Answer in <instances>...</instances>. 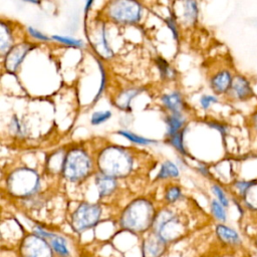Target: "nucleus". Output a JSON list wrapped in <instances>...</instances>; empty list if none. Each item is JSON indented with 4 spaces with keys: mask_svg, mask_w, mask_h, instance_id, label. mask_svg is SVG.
Segmentation results:
<instances>
[{
    "mask_svg": "<svg viewBox=\"0 0 257 257\" xmlns=\"http://www.w3.org/2000/svg\"><path fill=\"white\" fill-rule=\"evenodd\" d=\"M132 164V158L128 153L116 147L104 150L98 160L101 174L113 178L125 176L131 171Z\"/></svg>",
    "mask_w": 257,
    "mask_h": 257,
    "instance_id": "f257e3e1",
    "label": "nucleus"
},
{
    "mask_svg": "<svg viewBox=\"0 0 257 257\" xmlns=\"http://www.w3.org/2000/svg\"><path fill=\"white\" fill-rule=\"evenodd\" d=\"M153 215L152 205L148 201L138 200L133 202L123 212L121 224L128 230L142 232L153 223Z\"/></svg>",
    "mask_w": 257,
    "mask_h": 257,
    "instance_id": "f03ea898",
    "label": "nucleus"
},
{
    "mask_svg": "<svg viewBox=\"0 0 257 257\" xmlns=\"http://www.w3.org/2000/svg\"><path fill=\"white\" fill-rule=\"evenodd\" d=\"M142 10L138 0H110L106 5L105 14L114 23L131 25L141 20Z\"/></svg>",
    "mask_w": 257,
    "mask_h": 257,
    "instance_id": "7ed1b4c3",
    "label": "nucleus"
},
{
    "mask_svg": "<svg viewBox=\"0 0 257 257\" xmlns=\"http://www.w3.org/2000/svg\"><path fill=\"white\" fill-rule=\"evenodd\" d=\"M89 170V158L81 150H72L63 159L62 172L65 178L70 181L81 180L88 174Z\"/></svg>",
    "mask_w": 257,
    "mask_h": 257,
    "instance_id": "20e7f679",
    "label": "nucleus"
},
{
    "mask_svg": "<svg viewBox=\"0 0 257 257\" xmlns=\"http://www.w3.org/2000/svg\"><path fill=\"white\" fill-rule=\"evenodd\" d=\"M7 184L14 195L26 196L32 194L38 187V177L31 170L21 169L11 174Z\"/></svg>",
    "mask_w": 257,
    "mask_h": 257,
    "instance_id": "39448f33",
    "label": "nucleus"
},
{
    "mask_svg": "<svg viewBox=\"0 0 257 257\" xmlns=\"http://www.w3.org/2000/svg\"><path fill=\"white\" fill-rule=\"evenodd\" d=\"M157 235L164 241H173L180 237L184 232L183 224L173 215L172 212H162L154 222Z\"/></svg>",
    "mask_w": 257,
    "mask_h": 257,
    "instance_id": "423d86ee",
    "label": "nucleus"
},
{
    "mask_svg": "<svg viewBox=\"0 0 257 257\" xmlns=\"http://www.w3.org/2000/svg\"><path fill=\"white\" fill-rule=\"evenodd\" d=\"M101 210L97 205L81 204L74 211L71 224L74 230L80 232L94 226L99 220Z\"/></svg>",
    "mask_w": 257,
    "mask_h": 257,
    "instance_id": "0eeeda50",
    "label": "nucleus"
},
{
    "mask_svg": "<svg viewBox=\"0 0 257 257\" xmlns=\"http://www.w3.org/2000/svg\"><path fill=\"white\" fill-rule=\"evenodd\" d=\"M23 257H52L50 247L40 236H29L22 244Z\"/></svg>",
    "mask_w": 257,
    "mask_h": 257,
    "instance_id": "6e6552de",
    "label": "nucleus"
},
{
    "mask_svg": "<svg viewBox=\"0 0 257 257\" xmlns=\"http://www.w3.org/2000/svg\"><path fill=\"white\" fill-rule=\"evenodd\" d=\"M176 11L171 15L185 25H193L198 18V5L196 0H177Z\"/></svg>",
    "mask_w": 257,
    "mask_h": 257,
    "instance_id": "1a4fd4ad",
    "label": "nucleus"
},
{
    "mask_svg": "<svg viewBox=\"0 0 257 257\" xmlns=\"http://www.w3.org/2000/svg\"><path fill=\"white\" fill-rule=\"evenodd\" d=\"M35 45L28 43V42H22L17 44L16 46L11 47V49L6 53L4 65L7 71L9 72H15L27 53L33 49Z\"/></svg>",
    "mask_w": 257,
    "mask_h": 257,
    "instance_id": "9d476101",
    "label": "nucleus"
},
{
    "mask_svg": "<svg viewBox=\"0 0 257 257\" xmlns=\"http://www.w3.org/2000/svg\"><path fill=\"white\" fill-rule=\"evenodd\" d=\"M228 92H230L231 96L234 99L241 101L250 99L254 95L249 80L242 75H236L233 78L231 87Z\"/></svg>",
    "mask_w": 257,
    "mask_h": 257,
    "instance_id": "9b49d317",
    "label": "nucleus"
},
{
    "mask_svg": "<svg viewBox=\"0 0 257 257\" xmlns=\"http://www.w3.org/2000/svg\"><path fill=\"white\" fill-rule=\"evenodd\" d=\"M233 77L228 70H221L214 74L210 80V85L213 91L217 94L226 93L229 91Z\"/></svg>",
    "mask_w": 257,
    "mask_h": 257,
    "instance_id": "f8f14e48",
    "label": "nucleus"
},
{
    "mask_svg": "<svg viewBox=\"0 0 257 257\" xmlns=\"http://www.w3.org/2000/svg\"><path fill=\"white\" fill-rule=\"evenodd\" d=\"M216 233L219 239L227 245L238 247L242 244V238L239 233L227 225L218 224L216 226Z\"/></svg>",
    "mask_w": 257,
    "mask_h": 257,
    "instance_id": "ddd939ff",
    "label": "nucleus"
},
{
    "mask_svg": "<svg viewBox=\"0 0 257 257\" xmlns=\"http://www.w3.org/2000/svg\"><path fill=\"white\" fill-rule=\"evenodd\" d=\"M95 185L97 187L100 197H105L110 193H112V191L115 189V186H116L113 177H110L104 174H100L96 177Z\"/></svg>",
    "mask_w": 257,
    "mask_h": 257,
    "instance_id": "4468645a",
    "label": "nucleus"
},
{
    "mask_svg": "<svg viewBox=\"0 0 257 257\" xmlns=\"http://www.w3.org/2000/svg\"><path fill=\"white\" fill-rule=\"evenodd\" d=\"M162 242L164 241L158 235L144 241V257H158L163 250Z\"/></svg>",
    "mask_w": 257,
    "mask_h": 257,
    "instance_id": "2eb2a0df",
    "label": "nucleus"
},
{
    "mask_svg": "<svg viewBox=\"0 0 257 257\" xmlns=\"http://www.w3.org/2000/svg\"><path fill=\"white\" fill-rule=\"evenodd\" d=\"M162 101L164 105L171 110L173 113H180L183 108V99L181 94L178 91H174L172 93H168L162 96Z\"/></svg>",
    "mask_w": 257,
    "mask_h": 257,
    "instance_id": "dca6fc26",
    "label": "nucleus"
},
{
    "mask_svg": "<svg viewBox=\"0 0 257 257\" xmlns=\"http://www.w3.org/2000/svg\"><path fill=\"white\" fill-rule=\"evenodd\" d=\"M141 92V89L139 88H127L125 90H122L115 98L114 102L115 105L121 109H128L131 105L132 99L137 96Z\"/></svg>",
    "mask_w": 257,
    "mask_h": 257,
    "instance_id": "f3484780",
    "label": "nucleus"
},
{
    "mask_svg": "<svg viewBox=\"0 0 257 257\" xmlns=\"http://www.w3.org/2000/svg\"><path fill=\"white\" fill-rule=\"evenodd\" d=\"M12 34L9 27L4 23L1 22V32H0V48L2 53L8 52L11 49L12 45Z\"/></svg>",
    "mask_w": 257,
    "mask_h": 257,
    "instance_id": "a211bd4d",
    "label": "nucleus"
},
{
    "mask_svg": "<svg viewBox=\"0 0 257 257\" xmlns=\"http://www.w3.org/2000/svg\"><path fill=\"white\" fill-rule=\"evenodd\" d=\"M95 48L97 49L98 53L102 55V57H110L112 54L111 49L108 46L107 40H106V33H105V25H102L100 28V35H99V41L95 45Z\"/></svg>",
    "mask_w": 257,
    "mask_h": 257,
    "instance_id": "6ab92c4d",
    "label": "nucleus"
},
{
    "mask_svg": "<svg viewBox=\"0 0 257 257\" xmlns=\"http://www.w3.org/2000/svg\"><path fill=\"white\" fill-rule=\"evenodd\" d=\"M184 123V118L180 115V113H173L172 115L168 116L167 124H168V134L170 136L176 134L180 131Z\"/></svg>",
    "mask_w": 257,
    "mask_h": 257,
    "instance_id": "aec40b11",
    "label": "nucleus"
},
{
    "mask_svg": "<svg viewBox=\"0 0 257 257\" xmlns=\"http://www.w3.org/2000/svg\"><path fill=\"white\" fill-rule=\"evenodd\" d=\"M50 244H51V247L53 248V250L59 254L60 256H67L68 255V249H67V246H66V243L65 241L59 237V236H52L50 238Z\"/></svg>",
    "mask_w": 257,
    "mask_h": 257,
    "instance_id": "412c9836",
    "label": "nucleus"
},
{
    "mask_svg": "<svg viewBox=\"0 0 257 257\" xmlns=\"http://www.w3.org/2000/svg\"><path fill=\"white\" fill-rule=\"evenodd\" d=\"M156 62H157V65H158V67H159V69H160L161 76H162L164 79H172V78L175 77L176 71L169 65V63H168L165 59L159 57V58L156 60Z\"/></svg>",
    "mask_w": 257,
    "mask_h": 257,
    "instance_id": "4be33fe9",
    "label": "nucleus"
},
{
    "mask_svg": "<svg viewBox=\"0 0 257 257\" xmlns=\"http://www.w3.org/2000/svg\"><path fill=\"white\" fill-rule=\"evenodd\" d=\"M177 176H179V169L177 168V166L172 162H166L162 165L158 178L164 179V178L177 177Z\"/></svg>",
    "mask_w": 257,
    "mask_h": 257,
    "instance_id": "5701e85b",
    "label": "nucleus"
},
{
    "mask_svg": "<svg viewBox=\"0 0 257 257\" xmlns=\"http://www.w3.org/2000/svg\"><path fill=\"white\" fill-rule=\"evenodd\" d=\"M257 184V180H240L234 183V188L237 191L238 195L242 198L247 194V192Z\"/></svg>",
    "mask_w": 257,
    "mask_h": 257,
    "instance_id": "b1692460",
    "label": "nucleus"
},
{
    "mask_svg": "<svg viewBox=\"0 0 257 257\" xmlns=\"http://www.w3.org/2000/svg\"><path fill=\"white\" fill-rule=\"evenodd\" d=\"M211 211L214 217L219 220L220 222H225L227 220V213L225 210V207L218 201L213 200L211 203Z\"/></svg>",
    "mask_w": 257,
    "mask_h": 257,
    "instance_id": "393cba45",
    "label": "nucleus"
},
{
    "mask_svg": "<svg viewBox=\"0 0 257 257\" xmlns=\"http://www.w3.org/2000/svg\"><path fill=\"white\" fill-rule=\"evenodd\" d=\"M119 135H121L122 137H124L125 139H127L128 141L133 142V143H136V144H139V145H150V144H153L155 143L154 141L152 140H149V139H146V138H142L140 136H137L131 132H125V131H119L118 132Z\"/></svg>",
    "mask_w": 257,
    "mask_h": 257,
    "instance_id": "a878e982",
    "label": "nucleus"
},
{
    "mask_svg": "<svg viewBox=\"0 0 257 257\" xmlns=\"http://www.w3.org/2000/svg\"><path fill=\"white\" fill-rule=\"evenodd\" d=\"M51 38L59 43L66 44L69 46H73V47H82L83 46V42L81 40H78L75 38H71V37H67V36H59V35H53Z\"/></svg>",
    "mask_w": 257,
    "mask_h": 257,
    "instance_id": "bb28decb",
    "label": "nucleus"
},
{
    "mask_svg": "<svg viewBox=\"0 0 257 257\" xmlns=\"http://www.w3.org/2000/svg\"><path fill=\"white\" fill-rule=\"evenodd\" d=\"M110 116H111V112L109 110L95 111L91 115V123L94 125L100 124V123L106 121Z\"/></svg>",
    "mask_w": 257,
    "mask_h": 257,
    "instance_id": "cd10ccee",
    "label": "nucleus"
},
{
    "mask_svg": "<svg viewBox=\"0 0 257 257\" xmlns=\"http://www.w3.org/2000/svg\"><path fill=\"white\" fill-rule=\"evenodd\" d=\"M212 192H213L214 195L216 196L217 200H218L225 208L229 207V199H228L226 193L224 192V190H223L220 186L214 185V186L212 187Z\"/></svg>",
    "mask_w": 257,
    "mask_h": 257,
    "instance_id": "c85d7f7f",
    "label": "nucleus"
},
{
    "mask_svg": "<svg viewBox=\"0 0 257 257\" xmlns=\"http://www.w3.org/2000/svg\"><path fill=\"white\" fill-rule=\"evenodd\" d=\"M171 144L181 153L185 154V150L183 147V132H177L176 134L171 136Z\"/></svg>",
    "mask_w": 257,
    "mask_h": 257,
    "instance_id": "c756f323",
    "label": "nucleus"
},
{
    "mask_svg": "<svg viewBox=\"0 0 257 257\" xmlns=\"http://www.w3.org/2000/svg\"><path fill=\"white\" fill-rule=\"evenodd\" d=\"M166 23H167V26L171 29L174 38L176 40H178L179 33H178V28H177V20L175 19V17L173 15H171L169 18L166 19Z\"/></svg>",
    "mask_w": 257,
    "mask_h": 257,
    "instance_id": "7c9ffc66",
    "label": "nucleus"
},
{
    "mask_svg": "<svg viewBox=\"0 0 257 257\" xmlns=\"http://www.w3.org/2000/svg\"><path fill=\"white\" fill-rule=\"evenodd\" d=\"M181 196V190L178 187H172L170 188L166 193V199L169 202H174Z\"/></svg>",
    "mask_w": 257,
    "mask_h": 257,
    "instance_id": "2f4dec72",
    "label": "nucleus"
},
{
    "mask_svg": "<svg viewBox=\"0 0 257 257\" xmlns=\"http://www.w3.org/2000/svg\"><path fill=\"white\" fill-rule=\"evenodd\" d=\"M217 101H218V99L214 95H203L200 99V103L204 109L209 108L212 103H215Z\"/></svg>",
    "mask_w": 257,
    "mask_h": 257,
    "instance_id": "473e14b6",
    "label": "nucleus"
},
{
    "mask_svg": "<svg viewBox=\"0 0 257 257\" xmlns=\"http://www.w3.org/2000/svg\"><path fill=\"white\" fill-rule=\"evenodd\" d=\"M28 32H29V34H30L33 38H35V39H37V40H40V41H48V40H49V37H48L47 35L43 34L42 32H40L39 30H37V29H35V28L28 27Z\"/></svg>",
    "mask_w": 257,
    "mask_h": 257,
    "instance_id": "72a5a7b5",
    "label": "nucleus"
},
{
    "mask_svg": "<svg viewBox=\"0 0 257 257\" xmlns=\"http://www.w3.org/2000/svg\"><path fill=\"white\" fill-rule=\"evenodd\" d=\"M98 66H99V69H100V71H101V84H100V88H99V91H98V94H97V96L95 97V99L100 95V93H101V91L103 90V86H104V83H105V72H104V69H103V66H102V64H101V62H99L98 61Z\"/></svg>",
    "mask_w": 257,
    "mask_h": 257,
    "instance_id": "f704fd0d",
    "label": "nucleus"
},
{
    "mask_svg": "<svg viewBox=\"0 0 257 257\" xmlns=\"http://www.w3.org/2000/svg\"><path fill=\"white\" fill-rule=\"evenodd\" d=\"M250 126L252 128V131H254L255 133H257V110H255L252 115L250 116Z\"/></svg>",
    "mask_w": 257,
    "mask_h": 257,
    "instance_id": "c9c22d12",
    "label": "nucleus"
},
{
    "mask_svg": "<svg viewBox=\"0 0 257 257\" xmlns=\"http://www.w3.org/2000/svg\"><path fill=\"white\" fill-rule=\"evenodd\" d=\"M210 125L213 126V127H215V128H217V130H218L220 133H222V134H225L226 131H227V127H226L225 124H221V123L214 122V123H210Z\"/></svg>",
    "mask_w": 257,
    "mask_h": 257,
    "instance_id": "e433bc0d",
    "label": "nucleus"
},
{
    "mask_svg": "<svg viewBox=\"0 0 257 257\" xmlns=\"http://www.w3.org/2000/svg\"><path fill=\"white\" fill-rule=\"evenodd\" d=\"M92 3H93V0H86V2H85V8H84V12H85V13L88 12V10L90 9Z\"/></svg>",
    "mask_w": 257,
    "mask_h": 257,
    "instance_id": "4c0bfd02",
    "label": "nucleus"
},
{
    "mask_svg": "<svg viewBox=\"0 0 257 257\" xmlns=\"http://www.w3.org/2000/svg\"><path fill=\"white\" fill-rule=\"evenodd\" d=\"M23 1H27V2L34 3V4H38V3H39V1H38V0H23Z\"/></svg>",
    "mask_w": 257,
    "mask_h": 257,
    "instance_id": "58836bf2",
    "label": "nucleus"
},
{
    "mask_svg": "<svg viewBox=\"0 0 257 257\" xmlns=\"http://www.w3.org/2000/svg\"><path fill=\"white\" fill-rule=\"evenodd\" d=\"M255 244H256V246H257V236H256V239H255Z\"/></svg>",
    "mask_w": 257,
    "mask_h": 257,
    "instance_id": "ea45409f",
    "label": "nucleus"
}]
</instances>
